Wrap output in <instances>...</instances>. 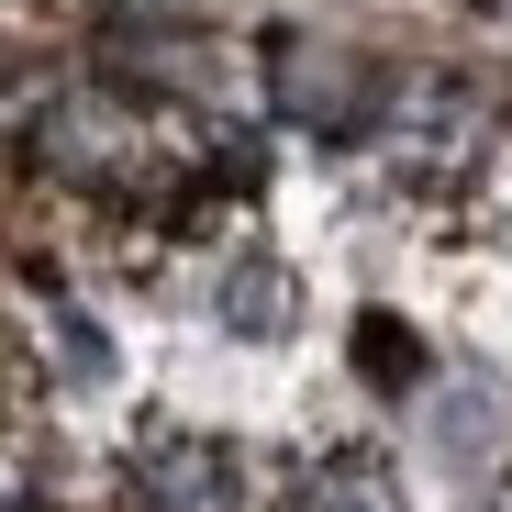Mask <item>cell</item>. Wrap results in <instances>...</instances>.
Returning <instances> with one entry per match:
<instances>
[{
    "label": "cell",
    "mask_w": 512,
    "mask_h": 512,
    "mask_svg": "<svg viewBox=\"0 0 512 512\" xmlns=\"http://www.w3.org/2000/svg\"><path fill=\"white\" fill-rule=\"evenodd\" d=\"M134 490L156 512H245V457L223 435H190V423H156L134 446Z\"/></svg>",
    "instance_id": "6da1fadb"
},
{
    "label": "cell",
    "mask_w": 512,
    "mask_h": 512,
    "mask_svg": "<svg viewBox=\"0 0 512 512\" xmlns=\"http://www.w3.org/2000/svg\"><path fill=\"white\" fill-rule=\"evenodd\" d=\"M279 101H290L312 134H368L379 78H368L357 56H290V67H279Z\"/></svg>",
    "instance_id": "7a4b0ae2"
},
{
    "label": "cell",
    "mask_w": 512,
    "mask_h": 512,
    "mask_svg": "<svg viewBox=\"0 0 512 512\" xmlns=\"http://www.w3.org/2000/svg\"><path fill=\"white\" fill-rule=\"evenodd\" d=\"M301 512H401V479L379 457H323L301 479Z\"/></svg>",
    "instance_id": "3957f363"
},
{
    "label": "cell",
    "mask_w": 512,
    "mask_h": 512,
    "mask_svg": "<svg viewBox=\"0 0 512 512\" xmlns=\"http://www.w3.org/2000/svg\"><path fill=\"white\" fill-rule=\"evenodd\" d=\"M45 357H56V379H67V390H112V346H101V323L78 312V301H56V323H45Z\"/></svg>",
    "instance_id": "277c9868"
},
{
    "label": "cell",
    "mask_w": 512,
    "mask_h": 512,
    "mask_svg": "<svg viewBox=\"0 0 512 512\" xmlns=\"http://www.w3.org/2000/svg\"><path fill=\"white\" fill-rule=\"evenodd\" d=\"M223 323H234V334H256V346H268V334L290 323V279L268 268V256H245V268L223 279Z\"/></svg>",
    "instance_id": "5b68a950"
},
{
    "label": "cell",
    "mask_w": 512,
    "mask_h": 512,
    "mask_svg": "<svg viewBox=\"0 0 512 512\" xmlns=\"http://www.w3.org/2000/svg\"><path fill=\"white\" fill-rule=\"evenodd\" d=\"M357 368H368L379 390H412V379H423V346H412L390 312H368V323H357Z\"/></svg>",
    "instance_id": "8992f818"
},
{
    "label": "cell",
    "mask_w": 512,
    "mask_h": 512,
    "mask_svg": "<svg viewBox=\"0 0 512 512\" xmlns=\"http://www.w3.org/2000/svg\"><path fill=\"white\" fill-rule=\"evenodd\" d=\"M490 446V390H457L446 401V457H479Z\"/></svg>",
    "instance_id": "52a82bcc"
},
{
    "label": "cell",
    "mask_w": 512,
    "mask_h": 512,
    "mask_svg": "<svg viewBox=\"0 0 512 512\" xmlns=\"http://www.w3.org/2000/svg\"><path fill=\"white\" fill-rule=\"evenodd\" d=\"M501 512H512V501H501Z\"/></svg>",
    "instance_id": "ba28073f"
}]
</instances>
